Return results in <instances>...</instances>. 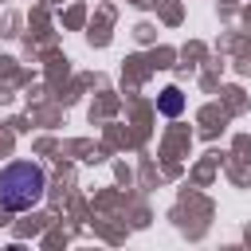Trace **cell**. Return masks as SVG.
I'll return each mask as SVG.
<instances>
[{
  "label": "cell",
  "instance_id": "obj_1",
  "mask_svg": "<svg viewBox=\"0 0 251 251\" xmlns=\"http://www.w3.org/2000/svg\"><path fill=\"white\" fill-rule=\"evenodd\" d=\"M43 188H47L43 169L31 161H16L0 173V208L4 212H27L43 200Z\"/></svg>",
  "mask_w": 251,
  "mask_h": 251
},
{
  "label": "cell",
  "instance_id": "obj_2",
  "mask_svg": "<svg viewBox=\"0 0 251 251\" xmlns=\"http://www.w3.org/2000/svg\"><path fill=\"white\" fill-rule=\"evenodd\" d=\"M157 106H161V114H169V118H176V114L184 110V94H180L176 86H169V90L161 94V102H157Z\"/></svg>",
  "mask_w": 251,
  "mask_h": 251
}]
</instances>
